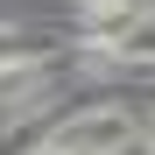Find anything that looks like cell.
Instances as JSON below:
<instances>
[{
    "instance_id": "3957f363",
    "label": "cell",
    "mask_w": 155,
    "mask_h": 155,
    "mask_svg": "<svg viewBox=\"0 0 155 155\" xmlns=\"http://www.w3.org/2000/svg\"><path fill=\"white\" fill-rule=\"evenodd\" d=\"M106 64H155V14H141L134 28L113 42V57H106Z\"/></svg>"
},
{
    "instance_id": "7a4b0ae2",
    "label": "cell",
    "mask_w": 155,
    "mask_h": 155,
    "mask_svg": "<svg viewBox=\"0 0 155 155\" xmlns=\"http://www.w3.org/2000/svg\"><path fill=\"white\" fill-rule=\"evenodd\" d=\"M35 64H42V49L21 42V28H7V21H0V78H28Z\"/></svg>"
},
{
    "instance_id": "277c9868",
    "label": "cell",
    "mask_w": 155,
    "mask_h": 155,
    "mask_svg": "<svg viewBox=\"0 0 155 155\" xmlns=\"http://www.w3.org/2000/svg\"><path fill=\"white\" fill-rule=\"evenodd\" d=\"M141 155H155V120H141Z\"/></svg>"
},
{
    "instance_id": "5b68a950",
    "label": "cell",
    "mask_w": 155,
    "mask_h": 155,
    "mask_svg": "<svg viewBox=\"0 0 155 155\" xmlns=\"http://www.w3.org/2000/svg\"><path fill=\"white\" fill-rule=\"evenodd\" d=\"M42 155H71V148H57V141H49V148H42Z\"/></svg>"
},
{
    "instance_id": "6da1fadb",
    "label": "cell",
    "mask_w": 155,
    "mask_h": 155,
    "mask_svg": "<svg viewBox=\"0 0 155 155\" xmlns=\"http://www.w3.org/2000/svg\"><path fill=\"white\" fill-rule=\"evenodd\" d=\"M127 134H134V113L127 106H92V113H71L49 141L71 148V155H127Z\"/></svg>"
}]
</instances>
